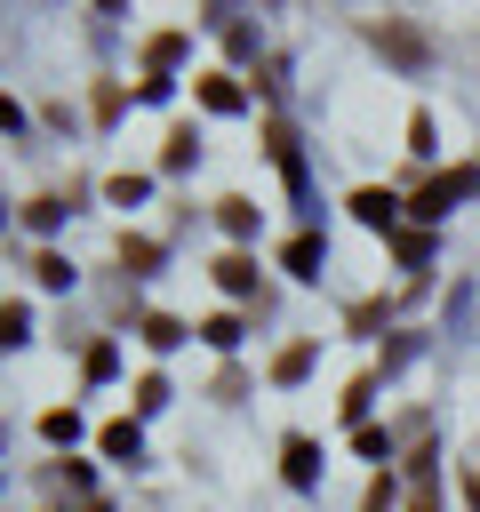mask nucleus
Returning a JSON list of instances; mask_svg holds the SVG:
<instances>
[{
    "instance_id": "nucleus-1",
    "label": "nucleus",
    "mask_w": 480,
    "mask_h": 512,
    "mask_svg": "<svg viewBox=\"0 0 480 512\" xmlns=\"http://www.w3.org/2000/svg\"><path fill=\"white\" fill-rule=\"evenodd\" d=\"M464 192V176H440V184H424V200H416V216H448V200Z\"/></svg>"
},
{
    "instance_id": "nucleus-2",
    "label": "nucleus",
    "mask_w": 480,
    "mask_h": 512,
    "mask_svg": "<svg viewBox=\"0 0 480 512\" xmlns=\"http://www.w3.org/2000/svg\"><path fill=\"white\" fill-rule=\"evenodd\" d=\"M352 216H360V224H392V192H376V184L352 192Z\"/></svg>"
},
{
    "instance_id": "nucleus-3",
    "label": "nucleus",
    "mask_w": 480,
    "mask_h": 512,
    "mask_svg": "<svg viewBox=\"0 0 480 512\" xmlns=\"http://www.w3.org/2000/svg\"><path fill=\"white\" fill-rule=\"evenodd\" d=\"M216 280H224L232 296H248V288H256V264H248V256H224V264H216Z\"/></svg>"
},
{
    "instance_id": "nucleus-4",
    "label": "nucleus",
    "mask_w": 480,
    "mask_h": 512,
    "mask_svg": "<svg viewBox=\"0 0 480 512\" xmlns=\"http://www.w3.org/2000/svg\"><path fill=\"white\" fill-rule=\"evenodd\" d=\"M320 472V448L312 440H288V480H312Z\"/></svg>"
},
{
    "instance_id": "nucleus-5",
    "label": "nucleus",
    "mask_w": 480,
    "mask_h": 512,
    "mask_svg": "<svg viewBox=\"0 0 480 512\" xmlns=\"http://www.w3.org/2000/svg\"><path fill=\"white\" fill-rule=\"evenodd\" d=\"M200 96H208V104H216V112H232V104H240V88H232V80H224V72H208V80H200Z\"/></svg>"
},
{
    "instance_id": "nucleus-6",
    "label": "nucleus",
    "mask_w": 480,
    "mask_h": 512,
    "mask_svg": "<svg viewBox=\"0 0 480 512\" xmlns=\"http://www.w3.org/2000/svg\"><path fill=\"white\" fill-rule=\"evenodd\" d=\"M312 264H320V240L296 232V240H288V272H312Z\"/></svg>"
},
{
    "instance_id": "nucleus-7",
    "label": "nucleus",
    "mask_w": 480,
    "mask_h": 512,
    "mask_svg": "<svg viewBox=\"0 0 480 512\" xmlns=\"http://www.w3.org/2000/svg\"><path fill=\"white\" fill-rule=\"evenodd\" d=\"M144 344H160V352H168V344H184V328H176L168 312H152V320H144Z\"/></svg>"
},
{
    "instance_id": "nucleus-8",
    "label": "nucleus",
    "mask_w": 480,
    "mask_h": 512,
    "mask_svg": "<svg viewBox=\"0 0 480 512\" xmlns=\"http://www.w3.org/2000/svg\"><path fill=\"white\" fill-rule=\"evenodd\" d=\"M216 216H224L232 232H256V208H248V200H216Z\"/></svg>"
},
{
    "instance_id": "nucleus-9",
    "label": "nucleus",
    "mask_w": 480,
    "mask_h": 512,
    "mask_svg": "<svg viewBox=\"0 0 480 512\" xmlns=\"http://www.w3.org/2000/svg\"><path fill=\"white\" fill-rule=\"evenodd\" d=\"M200 336H208V344H216V352H232V344H240V320H232V312H224V320H208V328H200Z\"/></svg>"
},
{
    "instance_id": "nucleus-10",
    "label": "nucleus",
    "mask_w": 480,
    "mask_h": 512,
    "mask_svg": "<svg viewBox=\"0 0 480 512\" xmlns=\"http://www.w3.org/2000/svg\"><path fill=\"white\" fill-rule=\"evenodd\" d=\"M304 360H312V344H288V352H280V360H272V376H280V384H288V376H304Z\"/></svg>"
},
{
    "instance_id": "nucleus-11",
    "label": "nucleus",
    "mask_w": 480,
    "mask_h": 512,
    "mask_svg": "<svg viewBox=\"0 0 480 512\" xmlns=\"http://www.w3.org/2000/svg\"><path fill=\"white\" fill-rule=\"evenodd\" d=\"M104 456H136V424H104Z\"/></svg>"
},
{
    "instance_id": "nucleus-12",
    "label": "nucleus",
    "mask_w": 480,
    "mask_h": 512,
    "mask_svg": "<svg viewBox=\"0 0 480 512\" xmlns=\"http://www.w3.org/2000/svg\"><path fill=\"white\" fill-rule=\"evenodd\" d=\"M32 272H40V288H64V280H72V264H64V256H40Z\"/></svg>"
}]
</instances>
